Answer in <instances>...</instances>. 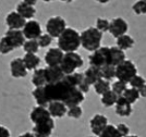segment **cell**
Masks as SVG:
<instances>
[{
    "instance_id": "cell-22",
    "label": "cell",
    "mask_w": 146,
    "mask_h": 137,
    "mask_svg": "<svg viewBox=\"0 0 146 137\" xmlns=\"http://www.w3.org/2000/svg\"><path fill=\"white\" fill-rule=\"evenodd\" d=\"M84 74V78L87 82V84L91 86V85H94L97 81H99L102 77V71L100 69L98 68H95V66H90L85 70V72L83 73Z\"/></svg>"
},
{
    "instance_id": "cell-8",
    "label": "cell",
    "mask_w": 146,
    "mask_h": 137,
    "mask_svg": "<svg viewBox=\"0 0 146 137\" xmlns=\"http://www.w3.org/2000/svg\"><path fill=\"white\" fill-rule=\"evenodd\" d=\"M55 130V121L52 118L44 120L33 127V134L35 137H50Z\"/></svg>"
},
{
    "instance_id": "cell-35",
    "label": "cell",
    "mask_w": 146,
    "mask_h": 137,
    "mask_svg": "<svg viewBox=\"0 0 146 137\" xmlns=\"http://www.w3.org/2000/svg\"><path fill=\"white\" fill-rule=\"evenodd\" d=\"M13 50H14V48L11 46V44L8 42V39L3 36V37L0 39V54H10V52H12Z\"/></svg>"
},
{
    "instance_id": "cell-34",
    "label": "cell",
    "mask_w": 146,
    "mask_h": 137,
    "mask_svg": "<svg viewBox=\"0 0 146 137\" xmlns=\"http://www.w3.org/2000/svg\"><path fill=\"white\" fill-rule=\"evenodd\" d=\"M132 10L137 15L146 14V0H137L132 6Z\"/></svg>"
},
{
    "instance_id": "cell-11",
    "label": "cell",
    "mask_w": 146,
    "mask_h": 137,
    "mask_svg": "<svg viewBox=\"0 0 146 137\" xmlns=\"http://www.w3.org/2000/svg\"><path fill=\"white\" fill-rule=\"evenodd\" d=\"M44 71H45V78L47 84L58 83L66 76L60 69V66H47L44 69Z\"/></svg>"
},
{
    "instance_id": "cell-45",
    "label": "cell",
    "mask_w": 146,
    "mask_h": 137,
    "mask_svg": "<svg viewBox=\"0 0 146 137\" xmlns=\"http://www.w3.org/2000/svg\"><path fill=\"white\" fill-rule=\"evenodd\" d=\"M95 1H97L98 3H102V5H106V3H108L110 0H95Z\"/></svg>"
},
{
    "instance_id": "cell-28",
    "label": "cell",
    "mask_w": 146,
    "mask_h": 137,
    "mask_svg": "<svg viewBox=\"0 0 146 137\" xmlns=\"http://www.w3.org/2000/svg\"><path fill=\"white\" fill-rule=\"evenodd\" d=\"M94 86V89H95V93L97 95H104L105 93H107L108 90L111 89V84H110L109 81H106L104 78H100L99 81H97L96 83L93 85Z\"/></svg>"
},
{
    "instance_id": "cell-44",
    "label": "cell",
    "mask_w": 146,
    "mask_h": 137,
    "mask_svg": "<svg viewBox=\"0 0 146 137\" xmlns=\"http://www.w3.org/2000/svg\"><path fill=\"white\" fill-rule=\"evenodd\" d=\"M19 137H35V136H34V134H33V133H30V132H26V133H24V134L20 135Z\"/></svg>"
},
{
    "instance_id": "cell-48",
    "label": "cell",
    "mask_w": 146,
    "mask_h": 137,
    "mask_svg": "<svg viewBox=\"0 0 146 137\" xmlns=\"http://www.w3.org/2000/svg\"><path fill=\"white\" fill-rule=\"evenodd\" d=\"M45 2H51V1H54V0H43Z\"/></svg>"
},
{
    "instance_id": "cell-31",
    "label": "cell",
    "mask_w": 146,
    "mask_h": 137,
    "mask_svg": "<svg viewBox=\"0 0 146 137\" xmlns=\"http://www.w3.org/2000/svg\"><path fill=\"white\" fill-rule=\"evenodd\" d=\"M102 71V77L106 81H111L116 77V66H107L100 69Z\"/></svg>"
},
{
    "instance_id": "cell-3",
    "label": "cell",
    "mask_w": 146,
    "mask_h": 137,
    "mask_svg": "<svg viewBox=\"0 0 146 137\" xmlns=\"http://www.w3.org/2000/svg\"><path fill=\"white\" fill-rule=\"evenodd\" d=\"M81 46L87 51H95L100 48L103 33H100L96 27H88L84 30L81 34Z\"/></svg>"
},
{
    "instance_id": "cell-33",
    "label": "cell",
    "mask_w": 146,
    "mask_h": 137,
    "mask_svg": "<svg viewBox=\"0 0 146 137\" xmlns=\"http://www.w3.org/2000/svg\"><path fill=\"white\" fill-rule=\"evenodd\" d=\"M97 137H122V136L119 134V132H118L116 126L108 124V125L106 126V128Z\"/></svg>"
},
{
    "instance_id": "cell-25",
    "label": "cell",
    "mask_w": 146,
    "mask_h": 137,
    "mask_svg": "<svg viewBox=\"0 0 146 137\" xmlns=\"http://www.w3.org/2000/svg\"><path fill=\"white\" fill-rule=\"evenodd\" d=\"M32 84L35 87H44L46 86V78H45V71L44 69H36L34 70L33 76H32Z\"/></svg>"
},
{
    "instance_id": "cell-26",
    "label": "cell",
    "mask_w": 146,
    "mask_h": 137,
    "mask_svg": "<svg viewBox=\"0 0 146 137\" xmlns=\"http://www.w3.org/2000/svg\"><path fill=\"white\" fill-rule=\"evenodd\" d=\"M134 46V39L129 35H122L117 38V47L120 48L121 50H128Z\"/></svg>"
},
{
    "instance_id": "cell-49",
    "label": "cell",
    "mask_w": 146,
    "mask_h": 137,
    "mask_svg": "<svg viewBox=\"0 0 146 137\" xmlns=\"http://www.w3.org/2000/svg\"><path fill=\"white\" fill-rule=\"evenodd\" d=\"M88 137H96V136H88Z\"/></svg>"
},
{
    "instance_id": "cell-37",
    "label": "cell",
    "mask_w": 146,
    "mask_h": 137,
    "mask_svg": "<svg viewBox=\"0 0 146 137\" xmlns=\"http://www.w3.org/2000/svg\"><path fill=\"white\" fill-rule=\"evenodd\" d=\"M109 25L110 21L107 19L98 18L96 20V28H97L100 33H105V32H109Z\"/></svg>"
},
{
    "instance_id": "cell-13",
    "label": "cell",
    "mask_w": 146,
    "mask_h": 137,
    "mask_svg": "<svg viewBox=\"0 0 146 137\" xmlns=\"http://www.w3.org/2000/svg\"><path fill=\"white\" fill-rule=\"evenodd\" d=\"M108 125V119L103 114H95L90 121V126L95 136H98Z\"/></svg>"
},
{
    "instance_id": "cell-32",
    "label": "cell",
    "mask_w": 146,
    "mask_h": 137,
    "mask_svg": "<svg viewBox=\"0 0 146 137\" xmlns=\"http://www.w3.org/2000/svg\"><path fill=\"white\" fill-rule=\"evenodd\" d=\"M127 89H128V84L124 83V82H121V81L117 79L116 82H113V83L111 84V90L117 96H122L123 93Z\"/></svg>"
},
{
    "instance_id": "cell-43",
    "label": "cell",
    "mask_w": 146,
    "mask_h": 137,
    "mask_svg": "<svg viewBox=\"0 0 146 137\" xmlns=\"http://www.w3.org/2000/svg\"><path fill=\"white\" fill-rule=\"evenodd\" d=\"M23 2H25V3H26V5H29V6L34 7L35 5H36L37 0H23Z\"/></svg>"
},
{
    "instance_id": "cell-39",
    "label": "cell",
    "mask_w": 146,
    "mask_h": 137,
    "mask_svg": "<svg viewBox=\"0 0 146 137\" xmlns=\"http://www.w3.org/2000/svg\"><path fill=\"white\" fill-rule=\"evenodd\" d=\"M38 42V45H39V48H46L50 46V44L52 42V37L48 34H42V36L37 39Z\"/></svg>"
},
{
    "instance_id": "cell-21",
    "label": "cell",
    "mask_w": 146,
    "mask_h": 137,
    "mask_svg": "<svg viewBox=\"0 0 146 137\" xmlns=\"http://www.w3.org/2000/svg\"><path fill=\"white\" fill-rule=\"evenodd\" d=\"M15 11L25 20H31V19L34 18V15L36 14V9L34 7L26 5L23 1L19 2L17 5V10Z\"/></svg>"
},
{
    "instance_id": "cell-38",
    "label": "cell",
    "mask_w": 146,
    "mask_h": 137,
    "mask_svg": "<svg viewBox=\"0 0 146 137\" xmlns=\"http://www.w3.org/2000/svg\"><path fill=\"white\" fill-rule=\"evenodd\" d=\"M129 84L131 85V87H132V88L140 89L143 85H145L146 84V81L143 76H141V75H135V76H134V77L129 82Z\"/></svg>"
},
{
    "instance_id": "cell-46",
    "label": "cell",
    "mask_w": 146,
    "mask_h": 137,
    "mask_svg": "<svg viewBox=\"0 0 146 137\" xmlns=\"http://www.w3.org/2000/svg\"><path fill=\"white\" fill-rule=\"evenodd\" d=\"M60 1H62V2H72L73 0H60Z\"/></svg>"
},
{
    "instance_id": "cell-17",
    "label": "cell",
    "mask_w": 146,
    "mask_h": 137,
    "mask_svg": "<svg viewBox=\"0 0 146 137\" xmlns=\"http://www.w3.org/2000/svg\"><path fill=\"white\" fill-rule=\"evenodd\" d=\"M115 110H116V113L119 116H130L133 112L132 105L129 103L122 96L118 97L116 105H115Z\"/></svg>"
},
{
    "instance_id": "cell-14",
    "label": "cell",
    "mask_w": 146,
    "mask_h": 137,
    "mask_svg": "<svg viewBox=\"0 0 146 137\" xmlns=\"http://www.w3.org/2000/svg\"><path fill=\"white\" fill-rule=\"evenodd\" d=\"M63 56L64 52L59 48H50L45 54V62L47 66H59Z\"/></svg>"
},
{
    "instance_id": "cell-1",
    "label": "cell",
    "mask_w": 146,
    "mask_h": 137,
    "mask_svg": "<svg viewBox=\"0 0 146 137\" xmlns=\"http://www.w3.org/2000/svg\"><path fill=\"white\" fill-rule=\"evenodd\" d=\"M45 94L48 101H61L68 108L73 106H80L84 101V94L81 90L73 86L68 81L66 76L63 79L56 84H47L44 86Z\"/></svg>"
},
{
    "instance_id": "cell-2",
    "label": "cell",
    "mask_w": 146,
    "mask_h": 137,
    "mask_svg": "<svg viewBox=\"0 0 146 137\" xmlns=\"http://www.w3.org/2000/svg\"><path fill=\"white\" fill-rule=\"evenodd\" d=\"M81 46L80 33L74 28L67 27L64 32L58 37V48L64 54L75 52Z\"/></svg>"
},
{
    "instance_id": "cell-18",
    "label": "cell",
    "mask_w": 146,
    "mask_h": 137,
    "mask_svg": "<svg viewBox=\"0 0 146 137\" xmlns=\"http://www.w3.org/2000/svg\"><path fill=\"white\" fill-rule=\"evenodd\" d=\"M47 109L52 119L64 116L68 111V107L61 101H50L47 106Z\"/></svg>"
},
{
    "instance_id": "cell-4",
    "label": "cell",
    "mask_w": 146,
    "mask_h": 137,
    "mask_svg": "<svg viewBox=\"0 0 146 137\" xmlns=\"http://www.w3.org/2000/svg\"><path fill=\"white\" fill-rule=\"evenodd\" d=\"M83 64H84V61L81 54H79L78 52H67L63 56L59 66L64 73V75H69L74 73L81 66H83Z\"/></svg>"
},
{
    "instance_id": "cell-15",
    "label": "cell",
    "mask_w": 146,
    "mask_h": 137,
    "mask_svg": "<svg viewBox=\"0 0 146 137\" xmlns=\"http://www.w3.org/2000/svg\"><path fill=\"white\" fill-rule=\"evenodd\" d=\"M10 73L14 78H23L27 75V70L22 58H15L10 62Z\"/></svg>"
},
{
    "instance_id": "cell-41",
    "label": "cell",
    "mask_w": 146,
    "mask_h": 137,
    "mask_svg": "<svg viewBox=\"0 0 146 137\" xmlns=\"http://www.w3.org/2000/svg\"><path fill=\"white\" fill-rule=\"evenodd\" d=\"M0 137H11L10 131L2 125H0Z\"/></svg>"
},
{
    "instance_id": "cell-29",
    "label": "cell",
    "mask_w": 146,
    "mask_h": 137,
    "mask_svg": "<svg viewBox=\"0 0 146 137\" xmlns=\"http://www.w3.org/2000/svg\"><path fill=\"white\" fill-rule=\"evenodd\" d=\"M122 97H123L129 103L133 105V103H135V102L140 99V94H139V90L137 89L131 87V88H128V89L123 93Z\"/></svg>"
},
{
    "instance_id": "cell-10",
    "label": "cell",
    "mask_w": 146,
    "mask_h": 137,
    "mask_svg": "<svg viewBox=\"0 0 146 137\" xmlns=\"http://www.w3.org/2000/svg\"><path fill=\"white\" fill-rule=\"evenodd\" d=\"M129 30V25L127 21L122 18L112 19L110 21L109 25V33L115 38H118L122 35H125Z\"/></svg>"
},
{
    "instance_id": "cell-42",
    "label": "cell",
    "mask_w": 146,
    "mask_h": 137,
    "mask_svg": "<svg viewBox=\"0 0 146 137\" xmlns=\"http://www.w3.org/2000/svg\"><path fill=\"white\" fill-rule=\"evenodd\" d=\"M139 90V94H140V97H143V98H145L146 97V84L145 85H143L142 87H141Z\"/></svg>"
},
{
    "instance_id": "cell-12",
    "label": "cell",
    "mask_w": 146,
    "mask_h": 137,
    "mask_svg": "<svg viewBox=\"0 0 146 137\" xmlns=\"http://www.w3.org/2000/svg\"><path fill=\"white\" fill-rule=\"evenodd\" d=\"M5 37L8 39V42L11 44V46L14 49L19 47H23L25 42V37L21 30H8L5 34Z\"/></svg>"
},
{
    "instance_id": "cell-36",
    "label": "cell",
    "mask_w": 146,
    "mask_h": 137,
    "mask_svg": "<svg viewBox=\"0 0 146 137\" xmlns=\"http://www.w3.org/2000/svg\"><path fill=\"white\" fill-rule=\"evenodd\" d=\"M67 114L69 118H72V119H80L83 114V109L80 107V106H73V107L68 108Z\"/></svg>"
},
{
    "instance_id": "cell-5",
    "label": "cell",
    "mask_w": 146,
    "mask_h": 137,
    "mask_svg": "<svg viewBox=\"0 0 146 137\" xmlns=\"http://www.w3.org/2000/svg\"><path fill=\"white\" fill-rule=\"evenodd\" d=\"M137 75V69L131 60H124L116 66V78L128 84L132 78Z\"/></svg>"
},
{
    "instance_id": "cell-47",
    "label": "cell",
    "mask_w": 146,
    "mask_h": 137,
    "mask_svg": "<svg viewBox=\"0 0 146 137\" xmlns=\"http://www.w3.org/2000/svg\"><path fill=\"white\" fill-rule=\"evenodd\" d=\"M125 137H139L137 135H128V136H125Z\"/></svg>"
},
{
    "instance_id": "cell-6",
    "label": "cell",
    "mask_w": 146,
    "mask_h": 137,
    "mask_svg": "<svg viewBox=\"0 0 146 137\" xmlns=\"http://www.w3.org/2000/svg\"><path fill=\"white\" fill-rule=\"evenodd\" d=\"M90 66H95L98 69H103L104 66H110L109 47H100L97 50L93 51L88 57Z\"/></svg>"
},
{
    "instance_id": "cell-9",
    "label": "cell",
    "mask_w": 146,
    "mask_h": 137,
    "mask_svg": "<svg viewBox=\"0 0 146 137\" xmlns=\"http://www.w3.org/2000/svg\"><path fill=\"white\" fill-rule=\"evenodd\" d=\"M22 32H23L25 39H27V40L35 39V40H37L42 36V26H40L39 22H37L35 20H30L25 23Z\"/></svg>"
},
{
    "instance_id": "cell-20",
    "label": "cell",
    "mask_w": 146,
    "mask_h": 137,
    "mask_svg": "<svg viewBox=\"0 0 146 137\" xmlns=\"http://www.w3.org/2000/svg\"><path fill=\"white\" fill-rule=\"evenodd\" d=\"M109 54H110V66H117L121 62L125 60V54L117 46H111L109 47Z\"/></svg>"
},
{
    "instance_id": "cell-19",
    "label": "cell",
    "mask_w": 146,
    "mask_h": 137,
    "mask_svg": "<svg viewBox=\"0 0 146 137\" xmlns=\"http://www.w3.org/2000/svg\"><path fill=\"white\" fill-rule=\"evenodd\" d=\"M49 118H51V116H50L48 109L44 107H39V106L33 108L30 113V119L34 124H37V123L42 122L44 120L49 119Z\"/></svg>"
},
{
    "instance_id": "cell-16",
    "label": "cell",
    "mask_w": 146,
    "mask_h": 137,
    "mask_svg": "<svg viewBox=\"0 0 146 137\" xmlns=\"http://www.w3.org/2000/svg\"><path fill=\"white\" fill-rule=\"evenodd\" d=\"M26 20L23 19L17 11H12L8 13L6 18V24L9 30H21L24 27Z\"/></svg>"
},
{
    "instance_id": "cell-27",
    "label": "cell",
    "mask_w": 146,
    "mask_h": 137,
    "mask_svg": "<svg viewBox=\"0 0 146 137\" xmlns=\"http://www.w3.org/2000/svg\"><path fill=\"white\" fill-rule=\"evenodd\" d=\"M119 96H117L112 90L110 89L108 90L107 93H105L104 95H102V103H103L104 107L109 108L115 106L117 102V99H118Z\"/></svg>"
},
{
    "instance_id": "cell-40",
    "label": "cell",
    "mask_w": 146,
    "mask_h": 137,
    "mask_svg": "<svg viewBox=\"0 0 146 137\" xmlns=\"http://www.w3.org/2000/svg\"><path fill=\"white\" fill-rule=\"evenodd\" d=\"M118 132H119V134L121 135L122 137H125L130 135V128H129V126L127 124H124V123H119L118 125L116 126Z\"/></svg>"
},
{
    "instance_id": "cell-24",
    "label": "cell",
    "mask_w": 146,
    "mask_h": 137,
    "mask_svg": "<svg viewBox=\"0 0 146 137\" xmlns=\"http://www.w3.org/2000/svg\"><path fill=\"white\" fill-rule=\"evenodd\" d=\"M32 95L34 97L37 106L44 107V108H46L48 106L49 101H48V99H47V97H46L45 88H44V87H35V89L32 91Z\"/></svg>"
},
{
    "instance_id": "cell-23",
    "label": "cell",
    "mask_w": 146,
    "mask_h": 137,
    "mask_svg": "<svg viewBox=\"0 0 146 137\" xmlns=\"http://www.w3.org/2000/svg\"><path fill=\"white\" fill-rule=\"evenodd\" d=\"M22 59H23V62L27 71L36 70L37 66L40 64V58L35 54H25Z\"/></svg>"
},
{
    "instance_id": "cell-7",
    "label": "cell",
    "mask_w": 146,
    "mask_h": 137,
    "mask_svg": "<svg viewBox=\"0 0 146 137\" xmlns=\"http://www.w3.org/2000/svg\"><path fill=\"white\" fill-rule=\"evenodd\" d=\"M67 28V22L61 17H51L46 23L47 34L52 38H58Z\"/></svg>"
},
{
    "instance_id": "cell-30",
    "label": "cell",
    "mask_w": 146,
    "mask_h": 137,
    "mask_svg": "<svg viewBox=\"0 0 146 137\" xmlns=\"http://www.w3.org/2000/svg\"><path fill=\"white\" fill-rule=\"evenodd\" d=\"M23 49H24L25 54H36L39 50V45L38 42L35 39H30V40H25L24 45H23Z\"/></svg>"
}]
</instances>
